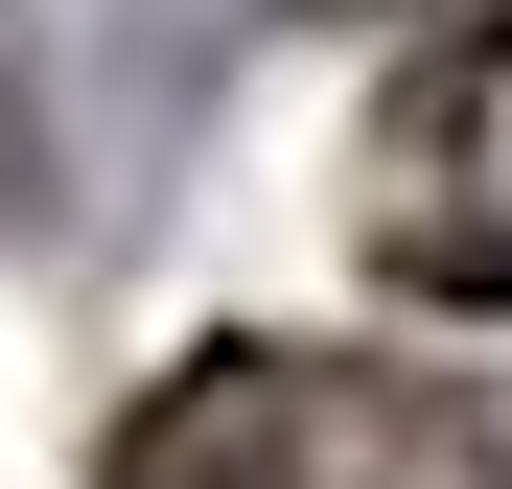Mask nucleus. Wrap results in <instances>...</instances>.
<instances>
[{
	"mask_svg": "<svg viewBox=\"0 0 512 489\" xmlns=\"http://www.w3.org/2000/svg\"><path fill=\"white\" fill-rule=\"evenodd\" d=\"M117 489H489V396L373 350H187L117 420Z\"/></svg>",
	"mask_w": 512,
	"mask_h": 489,
	"instance_id": "f257e3e1",
	"label": "nucleus"
},
{
	"mask_svg": "<svg viewBox=\"0 0 512 489\" xmlns=\"http://www.w3.org/2000/svg\"><path fill=\"white\" fill-rule=\"evenodd\" d=\"M373 280L466 303V326L512 303V0L396 70V117H373Z\"/></svg>",
	"mask_w": 512,
	"mask_h": 489,
	"instance_id": "f03ea898",
	"label": "nucleus"
}]
</instances>
